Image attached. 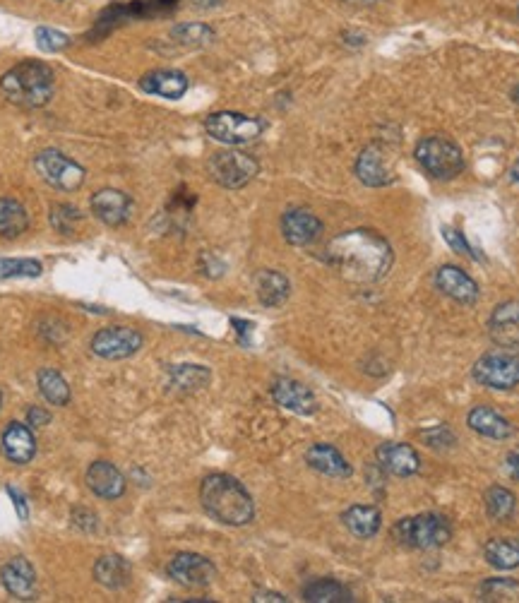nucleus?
<instances>
[{"label":"nucleus","instance_id":"nucleus-1","mask_svg":"<svg viewBox=\"0 0 519 603\" xmlns=\"http://www.w3.org/2000/svg\"><path fill=\"white\" fill-rule=\"evenodd\" d=\"M325 258L346 282L375 284L392 270V246L375 231L354 229L334 236L327 243Z\"/></svg>","mask_w":519,"mask_h":603},{"label":"nucleus","instance_id":"nucleus-2","mask_svg":"<svg viewBox=\"0 0 519 603\" xmlns=\"http://www.w3.org/2000/svg\"><path fill=\"white\" fill-rule=\"evenodd\" d=\"M200 503L205 512L226 527H246L255 517V503L241 481L229 474H212L202 481Z\"/></svg>","mask_w":519,"mask_h":603},{"label":"nucleus","instance_id":"nucleus-3","mask_svg":"<svg viewBox=\"0 0 519 603\" xmlns=\"http://www.w3.org/2000/svg\"><path fill=\"white\" fill-rule=\"evenodd\" d=\"M0 89L5 99L22 109H41L53 99L56 75L46 63L22 61L0 77Z\"/></svg>","mask_w":519,"mask_h":603},{"label":"nucleus","instance_id":"nucleus-4","mask_svg":"<svg viewBox=\"0 0 519 603\" xmlns=\"http://www.w3.org/2000/svg\"><path fill=\"white\" fill-rule=\"evenodd\" d=\"M392 536L407 548L433 551V548L445 546L452 539V527L447 517L438 515V512H423V515L399 519L392 527Z\"/></svg>","mask_w":519,"mask_h":603},{"label":"nucleus","instance_id":"nucleus-5","mask_svg":"<svg viewBox=\"0 0 519 603\" xmlns=\"http://www.w3.org/2000/svg\"><path fill=\"white\" fill-rule=\"evenodd\" d=\"M414 157L428 176L438 181H452L464 171V154L457 142L443 135H428L416 145Z\"/></svg>","mask_w":519,"mask_h":603},{"label":"nucleus","instance_id":"nucleus-6","mask_svg":"<svg viewBox=\"0 0 519 603\" xmlns=\"http://www.w3.org/2000/svg\"><path fill=\"white\" fill-rule=\"evenodd\" d=\"M474 380L491 390H515L519 385V354L510 349H495L483 354L471 368Z\"/></svg>","mask_w":519,"mask_h":603},{"label":"nucleus","instance_id":"nucleus-7","mask_svg":"<svg viewBox=\"0 0 519 603\" xmlns=\"http://www.w3.org/2000/svg\"><path fill=\"white\" fill-rule=\"evenodd\" d=\"M205 130L207 135L214 137L217 142H224V145L229 147H238L258 140V137L265 133V123H262L260 118L246 116V113L219 111L207 118Z\"/></svg>","mask_w":519,"mask_h":603},{"label":"nucleus","instance_id":"nucleus-8","mask_svg":"<svg viewBox=\"0 0 519 603\" xmlns=\"http://www.w3.org/2000/svg\"><path fill=\"white\" fill-rule=\"evenodd\" d=\"M207 171H210L214 183H219L222 188L238 190L258 176L260 164L246 152L224 149V152L212 154L210 161H207Z\"/></svg>","mask_w":519,"mask_h":603},{"label":"nucleus","instance_id":"nucleus-9","mask_svg":"<svg viewBox=\"0 0 519 603\" xmlns=\"http://www.w3.org/2000/svg\"><path fill=\"white\" fill-rule=\"evenodd\" d=\"M34 169L51 188L63 190V193H73L85 183V169L77 164L75 159L65 157L58 149H44L34 157Z\"/></svg>","mask_w":519,"mask_h":603},{"label":"nucleus","instance_id":"nucleus-10","mask_svg":"<svg viewBox=\"0 0 519 603\" xmlns=\"http://www.w3.org/2000/svg\"><path fill=\"white\" fill-rule=\"evenodd\" d=\"M89 349L104 361H123V358L135 356L142 349V334L135 327H104L94 334Z\"/></svg>","mask_w":519,"mask_h":603},{"label":"nucleus","instance_id":"nucleus-11","mask_svg":"<svg viewBox=\"0 0 519 603\" xmlns=\"http://www.w3.org/2000/svg\"><path fill=\"white\" fill-rule=\"evenodd\" d=\"M166 572H169L173 582L190 589L210 587L214 579H217V567H214L212 560H207L205 555L198 553H176L171 558L169 567H166Z\"/></svg>","mask_w":519,"mask_h":603},{"label":"nucleus","instance_id":"nucleus-12","mask_svg":"<svg viewBox=\"0 0 519 603\" xmlns=\"http://www.w3.org/2000/svg\"><path fill=\"white\" fill-rule=\"evenodd\" d=\"M435 286H438L440 294L452 298L459 306H474L481 296L479 284L455 265H443L435 272Z\"/></svg>","mask_w":519,"mask_h":603},{"label":"nucleus","instance_id":"nucleus-13","mask_svg":"<svg viewBox=\"0 0 519 603\" xmlns=\"http://www.w3.org/2000/svg\"><path fill=\"white\" fill-rule=\"evenodd\" d=\"M270 394L279 407L286 411H294V414L310 416L318 411V399H315V394L310 392V387H306L298 380L277 378L272 382Z\"/></svg>","mask_w":519,"mask_h":603},{"label":"nucleus","instance_id":"nucleus-14","mask_svg":"<svg viewBox=\"0 0 519 603\" xmlns=\"http://www.w3.org/2000/svg\"><path fill=\"white\" fill-rule=\"evenodd\" d=\"M354 171L356 176H359V181L368 185V188H385V185H390L392 178H395L390 161L385 157V149L383 145H378V142L361 149Z\"/></svg>","mask_w":519,"mask_h":603},{"label":"nucleus","instance_id":"nucleus-15","mask_svg":"<svg viewBox=\"0 0 519 603\" xmlns=\"http://www.w3.org/2000/svg\"><path fill=\"white\" fill-rule=\"evenodd\" d=\"M375 459L385 474L399 476V479H409L421 469L419 452L407 443H383L375 450Z\"/></svg>","mask_w":519,"mask_h":603},{"label":"nucleus","instance_id":"nucleus-16","mask_svg":"<svg viewBox=\"0 0 519 603\" xmlns=\"http://www.w3.org/2000/svg\"><path fill=\"white\" fill-rule=\"evenodd\" d=\"M488 334L500 349H519V301H505L488 318Z\"/></svg>","mask_w":519,"mask_h":603},{"label":"nucleus","instance_id":"nucleus-17","mask_svg":"<svg viewBox=\"0 0 519 603\" xmlns=\"http://www.w3.org/2000/svg\"><path fill=\"white\" fill-rule=\"evenodd\" d=\"M282 234L291 246H310L322 234V222L306 207H291L282 217Z\"/></svg>","mask_w":519,"mask_h":603},{"label":"nucleus","instance_id":"nucleus-18","mask_svg":"<svg viewBox=\"0 0 519 603\" xmlns=\"http://www.w3.org/2000/svg\"><path fill=\"white\" fill-rule=\"evenodd\" d=\"M89 207H92V214L99 219V222L109 226H121L130 219L133 202H130V197L125 195L123 190L101 188L92 195Z\"/></svg>","mask_w":519,"mask_h":603},{"label":"nucleus","instance_id":"nucleus-19","mask_svg":"<svg viewBox=\"0 0 519 603\" xmlns=\"http://www.w3.org/2000/svg\"><path fill=\"white\" fill-rule=\"evenodd\" d=\"M3 587L10 596L20 601L37 599V572L27 558H13L0 570Z\"/></svg>","mask_w":519,"mask_h":603},{"label":"nucleus","instance_id":"nucleus-20","mask_svg":"<svg viewBox=\"0 0 519 603\" xmlns=\"http://www.w3.org/2000/svg\"><path fill=\"white\" fill-rule=\"evenodd\" d=\"M0 447H3V455L10 459L13 464H29L37 455V440H34L32 428L29 423H17L13 421L5 428L3 438H0Z\"/></svg>","mask_w":519,"mask_h":603},{"label":"nucleus","instance_id":"nucleus-21","mask_svg":"<svg viewBox=\"0 0 519 603\" xmlns=\"http://www.w3.org/2000/svg\"><path fill=\"white\" fill-rule=\"evenodd\" d=\"M306 464L313 471H318L322 476L330 479H349L351 464L346 462V457L334 445L315 443L306 450Z\"/></svg>","mask_w":519,"mask_h":603},{"label":"nucleus","instance_id":"nucleus-22","mask_svg":"<svg viewBox=\"0 0 519 603\" xmlns=\"http://www.w3.org/2000/svg\"><path fill=\"white\" fill-rule=\"evenodd\" d=\"M87 486L89 491L99 495V498L116 500L125 493L128 483H125V476L118 471L116 464L101 459V462H94L92 467L87 469Z\"/></svg>","mask_w":519,"mask_h":603},{"label":"nucleus","instance_id":"nucleus-23","mask_svg":"<svg viewBox=\"0 0 519 603\" xmlns=\"http://www.w3.org/2000/svg\"><path fill=\"white\" fill-rule=\"evenodd\" d=\"M188 85V77L181 70H152L140 80L142 92L171 101L181 99L188 92Z\"/></svg>","mask_w":519,"mask_h":603},{"label":"nucleus","instance_id":"nucleus-24","mask_svg":"<svg viewBox=\"0 0 519 603\" xmlns=\"http://www.w3.org/2000/svg\"><path fill=\"white\" fill-rule=\"evenodd\" d=\"M467 423L471 431L491 440H507L512 433H515L512 423L491 407H474L469 411Z\"/></svg>","mask_w":519,"mask_h":603},{"label":"nucleus","instance_id":"nucleus-25","mask_svg":"<svg viewBox=\"0 0 519 603\" xmlns=\"http://www.w3.org/2000/svg\"><path fill=\"white\" fill-rule=\"evenodd\" d=\"M255 291H258L262 306L279 308L291 296V282L286 279V274L277 270H260L255 274Z\"/></svg>","mask_w":519,"mask_h":603},{"label":"nucleus","instance_id":"nucleus-26","mask_svg":"<svg viewBox=\"0 0 519 603\" xmlns=\"http://www.w3.org/2000/svg\"><path fill=\"white\" fill-rule=\"evenodd\" d=\"M344 527L359 539H373L383 527V515L373 505H351L342 515Z\"/></svg>","mask_w":519,"mask_h":603},{"label":"nucleus","instance_id":"nucleus-27","mask_svg":"<svg viewBox=\"0 0 519 603\" xmlns=\"http://www.w3.org/2000/svg\"><path fill=\"white\" fill-rule=\"evenodd\" d=\"M130 565L121 555H101L94 565V579L106 589H123L130 582Z\"/></svg>","mask_w":519,"mask_h":603},{"label":"nucleus","instance_id":"nucleus-28","mask_svg":"<svg viewBox=\"0 0 519 603\" xmlns=\"http://www.w3.org/2000/svg\"><path fill=\"white\" fill-rule=\"evenodd\" d=\"M29 214L15 197H0V236L17 238L27 231Z\"/></svg>","mask_w":519,"mask_h":603},{"label":"nucleus","instance_id":"nucleus-29","mask_svg":"<svg viewBox=\"0 0 519 603\" xmlns=\"http://www.w3.org/2000/svg\"><path fill=\"white\" fill-rule=\"evenodd\" d=\"M303 601L310 603H346L354 601V594L337 579H315L303 587Z\"/></svg>","mask_w":519,"mask_h":603},{"label":"nucleus","instance_id":"nucleus-30","mask_svg":"<svg viewBox=\"0 0 519 603\" xmlns=\"http://www.w3.org/2000/svg\"><path fill=\"white\" fill-rule=\"evenodd\" d=\"M169 380H171L173 390L195 392V390H202V387L210 385L212 373H210V368H205V366L183 363V366L169 368Z\"/></svg>","mask_w":519,"mask_h":603},{"label":"nucleus","instance_id":"nucleus-31","mask_svg":"<svg viewBox=\"0 0 519 603\" xmlns=\"http://www.w3.org/2000/svg\"><path fill=\"white\" fill-rule=\"evenodd\" d=\"M483 503H486V515L493 519V522L505 524L507 519H512L517 510V498L510 488L503 486H491L483 495Z\"/></svg>","mask_w":519,"mask_h":603},{"label":"nucleus","instance_id":"nucleus-32","mask_svg":"<svg viewBox=\"0 0 519 603\" xmlns=\"http://www.w3.org/2000/svg\"><path fill=\"white\" fill-rule=\"evenodd\" d=\"M483 555L495 570H515L519 567V539H491L483 548Z\"/></svg>","mask_w":519,"mask_h":603},{"label":"nucleus","instance_id":"nucleus-33","mask_svg":"<svg viewBox=\"0 0 519 603\" xmlns=\"http://www.w3.org/2000/svg\"><path fill=\"white\" fill-rule=\"evenodd\" d=\"M37 382H39L41 397H44L51 407H65V404L70 402V387L58 370L41 368L37 375Z\"/></svg>","mask_w":519,"mask_h":603},{"label":"nucleus","instance_id":"nucleus-34","mask_svg":"<svg viewBox=\"0 0 519 603\" xmlns=\"http://www.w3.org/2000/svg\"><path fill=\"white\" fill-rule=\"evenodd\" d=\"M171 37L183 46H207L212 44L217 34H214L212 27L202 25V22H183V25L171 29Z\"/></svg>","mask_w":519,"mask_h":603},{"label":"nucleus","instance_id":"nucleus-35","mask_svg":"<svg viewBox=\"0 0 519 603\" xmlns=\"http://www.w3.org/2000/svg\"><path fill=\"white\" fill-rule=\"evenodd\" d=\"M481 599L483 601H515L519 596V582L515 579H486L481 584Z\"/></svg>","mask_w":519,"mask_h":603},{"label":"nucleus","instance_id":"nucleus-36","mask_svg":"<svg viewBox=\"0 0 519 603\" xmlns=\"http://www.w3.org/2000/svg\"><path fill=\"white\" fill-rule=\"evenodd\" d=\"M44 272L41 262L37 260H10L0 258V279H20V277H39Z\"/></svg>","mask_w":519,"mask_h":603},{"label":"nucleus","instance_id":"nucleus-37","mask_svg":"<svg viewBox=\"0 0 519 603\" xmlns=\"http://www.w3.org/2000/svg\"><path fill=\"white\" fill-rule=\"evenodd\" d=\"M51 226L58 231V234L68 236L73 234L75 226L80 224V212H77V207L73 205H53L51 207Z\"/></svg>","mask_w":519,"mask_h":603},{"label":"nucleus","instance_id":"nucleus-38","mask_svg":"<svg viewBox=\"0 0 519 603\" xmlns=\"http://www.w3.org/2000/svg\"><path fill=\"white\" fill-rule=\"evenodd\" d=\"M34 34H37V46L46 53H58V51L68 49V44H70V39L65 37L63 32H58V29L39 27Z\"/></svg>","mask_w":519,"mask_h":603},{"label":"nucleus","instance_id":"nucleus-39","mask_svg":"<svg viewBox=\"0 0 519 603\" xmlns=\"http://www.w3.org/2000/svg\"><path fill=\"white\" fill-rule=\"evenodd\" d=\"M443 238H445L447 246L455 250L457 255H464V258H469V260H481L479 255L474 253V248H471L467 243L464 234H459V231L452 229V226H443Z\"/></svg>","mask_w":519,"mask_h":603},{"label":"nucleus","instance_id":"nucleus-40","mask_svg":"<svg viewBox=\"0 0 519 603\" xmlns=\"http://www.w3.org/2000/svg\"><path fill=\"white\" fill-rule=\"evenodd\" d=\"M423 440H426L431 447H435V450H443V447H452L457 443L455 433H452L447 426H435L431 431H423Z\"/></svg>","mask_w":519,"mask_h":603},{"label":"nucleus","instance_id":"nucleus-41","mask_svg":"<svg viewBox=\"0 0 519 603\" xmlns=\"http://www.w3.org/2000/svg\"><path fill=\"white\" fill-rule=\"evenodd\" d=\"M70 519H73V527L82 529V531L97 529V517H94L89 510H75L73 515H70Z\"/></svg>","mask_w":519,"mask_h":603},{"label":"nucleus","instance_id":"nucleus-42","mask_svg":"<svg viewBox=\"0 0 519 603\" xmlns=\"http://www.w3.org/2000/svg\"><path fill=\"white\" fill-rule=\"evenodd\" d=\"M51 421V414L46 409H41V407H32L27 411V423L32 428H44L46 423Z\"/></svg>","mask_w":519,"mask_h":603},{"label":"nucleus","instance_id":"nucleus-43","mask_svg":"<svg viewBox=\"0 0 519 603\" xmlns=\"http://www.w3.org/2000/svg\"><path fill=\"white\" fill-rule=\"evenodd\" d=\"M8 493H10V498H13V503H15V507H17V515H20V519L22 522H25V519L29 517V510H27V500L22 498V493L20 491H15L13 486H8Z\"/></svg>","mask_w":519,"mask_h":603},{"label":"nucleus","instance_id":"nucleus-44","mask_svg":"<svg viewBox=\"0 0 519 603\" xmlns=\"http://www.w3.org/2000/svg\"><path fill=\"white\" fill-rule=\"evenodd\" d=\"M505 469H507V474H510V479L519 481V452H512V455H507Z\"/></svg>","mask_w":519,"mask_h":603},{"label":"nucleus","instance_id":"nucleus-45","mask_svg":"<svg viewBox=\"0 0 519 603\" xmlns=\"http://www.w3.org/2000/svg\"><path fill=\"white\" fill-rule=\"evenodd\" d=\"M253 601H277V603H282V601H286V596L284 594H277V591H258V594L253 596Z\"/></svg>","mask_w":519,"mask_h":603},{"label":"nucleus","instance_id":"nucleus-46","mask_svg":"<svg viewBox=\"0 0 519 603\" xmlns=\"http://www.w3.org/2000/svg\"><path fill=\"white\" fill-rule=\"evenodd\" d=\"M344 3L356 5V8H368V5H378V3H383V0H344Z\"/></svg>","mask_w":519,"mask_h":603},{"label":"nucleus","instance_id":"nucleus-47","mask_svg":"<svg viewBox=\"0 0 519 603\" xmlns=\"http://www.w3.org/2000/svg\"><path fill=\"white\" fill-rule=\"evenodd\" d=\"M510 181L519 183V159L515 161V164H512V169H510Z\"/></svg>","mask_w":519,"mask_h":603},{"label":"nucleus","instance_id":"nucleus-48","mask_svg":"<svg viewBox=\"0 0 519 603\" xmlns=\"http://www.w3.org/2000/svg\"><path fill=\"white\" fill-rule=\"evenodd\" d=\"M512 101H515V104H519V82H517V87L512 89Z\"/></svg>","mask_w":519,"mask_h":603},{"label":"nucleus","instance_id":"nucleus-49","mask_svg":"<svg viewBox=\"0 0 519 603\" xmlns=\"http://www.w3.org/2000/svg\"><path fill=\"white\" fill-rule=\"evenodd\" d=\"M517 20H519V5H517Z\"/></svg>","mask_w":519,"mask_h":603}]
</instances>
